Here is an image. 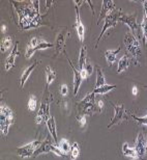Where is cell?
Here are the masks:
<instances>
[{"label":"cell","instance_id":"1","mask_svg":"<svg viewBox=\"0 0 147 160\" xmlns=\"http://www.w3.org/2000/svg\"><path fill=\"white\" fill-rule=\"evenodd\" d=\"M38 1H31L29 3L12 2L19 15V21L23 29L34 28L40 25V15Z\"/></svg>","mask_w":147,"mask_h":160},{"label":"cell","instance_id":"2","mask_svg":"<svg viewBox=\"0 0 147 160\" xmlns=\"http://www.w3.org/2000/svg\"><path fill=\"white\" fill-rule=\"evenodd\" d=\"M14 123V112L8 106L1 104L0 106V130L3 136L8 134L11 125Z\"/></svg>","mask_w":147,"mask_h":160},{"label":"cell","instance_id":"3","mask_svg":"<svg viewBox=\"0 0 147 160\" xmlns=\"http://www.w3.org/2000/svg\"><path fill=\"white\" fill-rule=\"evenodd\" d=\"M123 43L126 48V51L135 59V62H137L141 55V45H140L139 41L136 39V37L132 32H127L124 36Z\"/></svg>","mask_w":147,"mask_h":160},{"label":"cell","instance_id":"4","mask_svg":"<svg viewBox=\"0 0 147 160\" xmlns=\"http://www.w3.org/2000/svg\"><path fill=\"white\" fill-rule=\"evenodd\" d=\"M120 12H121L120 9H118V11H115V9H114V11H112L110 14L106 17V19H105V24H104V26H103V29H102V31H101L100 37L97 38V46H95L97 48V45H98V43H100L101 39L103 38L104 33L106 32V30L109 29V28L114 27L115 25L117 24V22H119V21H118V19H119Z\"/></svg>","mask_w":147,"mask_h":160},{"label":"cell","instance_id":"5","mask_svg":"<svg viewBox=\"0 0 147 160\" xmlns=\"http://www.w3.org/2000/svg\"><path fill=\"white\" fill-rule=\"evenodd\" d=\"M118 21L122 22V23L126 24L127 26L130 27V29L132 30V33L134 36H138L140 34V32H142L141 30V27H139L138 23H137V20H136V14H133V15H126L124 12H120V16H119V19Z\"/></svg>","mask_w":147,"mask_h":160},{"label":"cell","instance_id":"6","mask_svg":"<svg viewBox=\"0 0 147 160\" xmlns=\"http://www.w3.org/2000/svg\"><path fill=\"white\" fill-rule=\"evenodd\" d=\"M49 152H53L54 154L61 156V157L65 156L64 153H62L61 151H60V149L55 145V143H52V142L50 140L49 137H48L45 142H41V145L38 147V149L36 151L33 156L34 157H36V156H38L40 154H44V153H49Z\"/></svg>","mask_w":147,"mask_h":160},{"label":"cell","instance_id":"7","mask_svg":"<svg viewBox=\"0 0 147 160\" xmlns=\"http://www.w3.org/2000/svg\"><path fill=\"white\" fill-rule=\"evenodd\" d=\"M40 145H41V142H40V140H34V142L28 143L26 146L18 148L16 150V153L22 158H29L31 156L34 155V153H36V151Z\"/></svg>","mask_w":147,"mask_h":160},{"label":"cell","instance_id":"8","mask_svg":"<svg viewBox=\"0 0 147 160\" xmlns=\"http://www.w3.org/2000/svg\"><path fill=\"white\" fill-rule=\"evenodd\" d=\"M112 106H113L114 111H115L114 118L111 120L110 124L108 125L107 128H111L112 126H114V125H116V124H118V123H120V122L127 120L126 111V109H124L123 104H113Z\"/></svg>","mask_w":147,"mask_h":160},{"label":"cell","instance_id":"9","mask_svg":"<svg viewBox=\"0 0 147 160\" xmlns=\"http://www.w3.org/2000/svg\"><path fill=\"white\" fill-rule=\"evenodd\" d=\"M49 119H50V101L48 100V98L46 96L44 101L41 102L40 109L37 111L36 122V124H40L43 121H45L47 123V121Z\"/></svg>","mask_w":147,"mask_h":160},{"label":"cell","instance_id":"10","mask_svg":"<svg viewBox=\"0 0 147 160\" xmlns=\"http://www.w3.org/2000/svg\"><path fill=\"white\" fill-rule=\"evenodd\" d=\"M135 150L139 158L141 160H144V157L147 155V139L143 132H140L138 136H137L135 142Z\"/></svg>","mask_w":147,"mask_h":160},{"label":"cell","instance_id":"11","mask_svg":"<svg viewBox=\"0 0 147 160\" xmlns=\"http://www.w3.org/2000/svg\"><path fill=\"white\" fill-rule=\"evenodd\" d=\"M75 2V9H76V23H75V27L77 30V33H78V37L81 42L84 41V36H85V28L84 25H83L82 21H81V17H80V11H79V4L82 1H74Z\"/></svg>","mask_w":147,"mask_h":160},{"label":"cell","instance_id":"12","mask_svg":"<svg viewBox=\"0 0 147 160\" xmlns=\"http://www.w3.org/2000/svg\"><path fill=\"white\" fill-rule=\"evenodd\" d=\"M69 36V29L66 27H64L60 32L57 34L56 42H55V51L57 53V56L60 53H62L64 51V46H65V41L66 38Z\"/></svg>","mask_w":147,"mask_h":160},{"label":"cell","instance_id":"13","mask_svg":"<svg viewBox=\"0 0 147 160\" xmlns=\"http://www.w3.org/2000/svg\"><path fill=\"white\" fill-rule=\"evenodd\" d=\"M115 8V3L112 0H103V3H102V8H101V14L100 17L97 19V24L98 25L104 19H106V17L110 14L112 11H114Z\"/></svg>","mask_w":147,"mask_h":160},{"label":"cell","instance_id":"14","mask_svg":"<svg viewBox=\"0 0 147 160\" xmlns=\"http://www.w3.org/2000/svg\"><path fill=\"white\" fill-rule=\"evenodd\" d=\"M66 58H68V62L69 63V66H71V68L73 70V73H74V95L76 96L77 94H78V91H79L80 86H81L83 78H82L81 72L78 71V70L75 68V66L73 65V62H71V59L68 57V55H66Z\"/></svg>","mask_w":147,"mask_h":160},{"label":"cell","instance_id":"15","mask_svg":"<svg viewBox=\"0 0 147 160\" xmlns=\"http://www.w3.org/2000/svg\"><path fill=\"white\" fill-rule=\"evenodd\" d=\"M19 43L17 42V43L15 44V47L12 48V52L9 53V55L6 57L5 59V65H4V68L6 71H9L12 67L15 66V62H16V59H17V57L19 55Z\"/></svg>","mask_w":147,"mask_h":160},{"label":"cell","instance_id":"16","mask_svg":"<svg viewBox=\"0 0 147 160\" xmlns=\"http://www.w3.org/2000/svg\"><path fill=\"white\" fill-rule=\"evenodd\" d=\"M52 47H54L53 44L47 43V42H45V41H40V43L38 44L36 48H33V47H31L30 45H28L27 48H26V52H25V56H26V58H30V57L33 55V53L36 52V51L48 49V48H52Z\"/></svg>","mask_w":147,"mask_h":160},{"label":"cell","instance_id":"17","mask_svg":"<svg viewBox=\"0 0 147 160\" xmlns=\"http://www.w3.org/2000/svg\"><path fill=\"white\" fill-rule=\"evenodd\" d=\"M47 127L48 130L50 131L51 136L54 140V143L58 147V142H57V132H56V122H55V118L54 117H50V119L47 121Z\"/></svg>","mask_w":147,"mask_h":160},{"label":"cell","instance_id":"18","mask_svg":"<svg viewBox=\"0 0 147 160\" xmlns=\"http://www.w3.org/2000/svg\"><path fill=\"white\" fill-rule=\"evenodd\" d=\"M36 66H37V62H34L32 63V65L29 66L28 68H26V69L24 70L23 74H22L21 80H20V86H21V88H24L25 83H26L27 80L29 79L30 75H31V73H32V72H33V70L36 68Z\"/></svg>","mask_w":147,"mask_h":160},{"label":"cell","instance_id":"19","mask_svg":"<svg viewBox=\"0 0 147 160\" xmlns=\"http://www.w3.org/2000/svg\"><path fill=\"white\" fill-rule=\"evenodd\" d=\"M122 154L124 156L129 158H133V159H139V156L137 154L135 148H132V147L129 146V143H123L122 146Z\"/></svg>","mask_w":147,"mask_h":160},{"label":"cell","instance_id":"20","mask_svg":"<svg viewBox=\"0 0 147 160\" xmlns=\"http://www.w3.org/2000/svg\"><path fill=\"white\" fill-rule=\"evenodd\" d=\"M130 66V56L127 54H124L123 56H121L119 60H118V68L117 72L118 73H122L129 68Z\"/></svg>","mask_w":147,"mask_h":160},{"label":"cell","instance_id":"21","mask_svg":"<svg viewBox=\"0 0 147 160\" xmlns=\"http://www.w3.org/2000/svg\"><path fill=\"white\" fill-rule=\"evenodd\" d=\"M120 50H121V47H118L117 49H115V50H108L105 52V57H106L107 62L110 66L113 65L114 62L116 60V56H117V54L120 52Z\"/></svg>","mask_w":147,"mask_h":160},{"label":"cell","instance_id":"22","mask_svg":"<svg viewBox=\"0 0 147 160\" xmlns=\"http://www.w3.org/2000/svg\"><path fill=\"white\" fill-rule=\"evenodd\" d=\"M87 49H86V46L83 45L80 49V55H79V67H80V71L84 69V67L87 62Z\"/></svg>","mask_w":147,"mask_h":160},{"label":"cell","instance_id":"23","mask_svg":"<svg viewBox=\"0 0 147 160\" xmlns=\"http://www.w3.org/2000/svg\"><path fill=\"white\" fill-rule=\"evenodd\" d=\"M105 75L103 71H102L101 67H97V82H95V88H101L106 84V81H105Z\"/></svg>","mask_w":147,"mask_h":160},{"label":"cell","instance_id":"24","mask_svg":"<svg viewBox=\"0 0 147 160\" xmlns=\"http://www.w3.org/2000/svg\"><path fill=\"white\" fill-rule=\"evenodd\" d=\"M46 78H47V88L52 83L54 80L56 79V72L51 68V67H47L46 68Z\"/></svg>","mask_w":147,"mask_h":160},{"label":"cell","instance_id":"25","mask_svg":"<svg viewBox=\"0 0 147 160\" xmlns=\"http://www.w3.org/2000/svg\"><path fill=\"white\" fill-rule=\"evenodd\" d=\"M116 88V85H111V84H105L103 86H101V88H94L93 92L94 94H100V95H104V94H107V92H109L112 89Z\"/></svg>","mask_w":147,"mask_h":160},{"label":"cell","instance_id":"26","mask_svg":"<svg viewBox=\"0 0 147 160\" xmlns=\"http://www.w3.org/2000/svg\"><path fill=\"white\" fill-rule=\"evenodd\" d=\"M12 38L8 37V36L4 37L2 39V41H1V52L2 53H5L6 51H7L9 48L12 47Z\"/></svg>","mask_w":147,"mask_h":160},{"label":"cell","instance_id":"27","mask_svg":"<svg viewBox=\"0 0 147 160\" xmlns=\"http://www.w3.org/2000/svg\"><path fill=\"white\" fill-rule=\"evenodd\" d=\"M58 148L60 149V151H61L62 153H64V154L66 155V153H69V151H71L72 146L69 145L68 139L63 138V139L60 140V142L58 143Z\"/></svg>","mask_w":147,"mask_h":160},{"label":"cell","instance_id":"28","mask_svg":"<svg viewBox=\"0 0 147 160\" xmlns=\"http://www.w3.org/2000/svg\"><path fill=\"white\" fill-rule=\"evenodd\" d=\"M141 30H142V37L144 41V45L147 48V17L144 15L143 16V21L141 24Z\"/></svg>","mask_w":147,"mask_h":160},{"label":"cell","instance_id":"29","mask_svg":"<svg viewBox=\"0 0 147 160\" xmlns=\"http://www.w3.org/2000/svg\"><path fill=\"white\" fill-rule=\"evenodd\" d=\"M95 103V94L94 92H90L87 94L86 97L83 100L80 101L79 105H84V104H94Z\"/></svg>","mask_w":147,"mask_h":160},{"label":"cell","instance_id":"30","mask_svg":"<svg viewBox=\"0 0 147 160\" xmlns=\"http://www.w3.org/2000/svg\"><path fill=\"white\" fill-rule=\"evenodd\" d=\"M80 155V147L77 142H75L71 148V158L73 160H76Z\"/></svg>","mask_w":147,"mask_h":160},{"label":"cell","instance_id":"31","mask_svg":"<svg viewBox=\"0 0 147 160\" xmlns=\"http://www.w3.org/2000/svg\"><path fill=\"white\" fill-rule=\"evenodd\" d=\"M37 107V99L36 96H31L28 100V109L30 111H34Z\"/></svg>","mask_w":147,"mask_h":160},{"label":"cell","instance_id":"32","mask_svg":"<svg viewBox=\"0 0 147 160\" xmlns=\"http://www.w3.org/2000/svg\"><path fill=\"white\" fill-rule=\"evenodd\" d=\"M130 117H132L133 119L137 122V123H139V124H141V125H144V126L147 127V114L144 118H137L136 116H134V114L130 113Z\"/></svg>","mask_w":147,"mask_h":160},{"label":"cell","instance_id":"33","mask_svg":"<svg viewBox=\"0 0 147 160\" xmlns=\"http://www.w3.org/2000/svg\"><path fill=\"white\" fill-rule=\"evenodd\" d=\"M84 70H85L86 72H87L88 76H89V75H91V74H92V72H93V66H92V63H91V62H86V65H85V67H84Z\"/></svg>","mask_w":147,"mask_h":160},{"label":"cell","instance_id":"34","mask_svg":"<svg viewBox=\"0 0 147 160\" xmlns=\"http://www.w3.org/2000/svg\"><path fill=\"white\" fill-rule=\"evenodd\" d=\"M77 120H78V123H79L80 127H81V128L86 126V118H85V116H78V117H77Z\"/></svg>","mask_w":147,"mask_h":160},{"label":"cell","instance_id":"35","mask_svg":"<svg viewBox=\"0 0 147 160\" xmlns=\"http://www.w3.org/2000/svg\"><path fill=\"white\" fill-rule=\"evenodd\" d=\"M60 92H61L62 96H66L69 92V88L66 84H62L61 86H60Z\"/></svg>","mask_w":147,"mask_h":160},{"label":"cell","instance_id":"36","mask_svg":"<svg viewBox=\"0 0 147 160\" xmlns=\"http://www.w3.org/2000/svg\"><path fill=\"white\" fill-rule=\"evenodd\" d=\"M97 107L98 112H101V111L103 110V108H104V101L103 100H98L97 103Z\"/></svg>","mask_w":147,"mask_h":160},{"label":"cell","instance_id":"37","mask_svg":"<svg viewBox=\"0 0 147 160\" xmlns=\"http://www.w3.org/2000/svg\"><path fill=\"white\" fill-rule=\"evenodd\" d=\"M143 8H144V15L147 17V0L143 1Z\"/></svg>","mask_w":147,"mask_h":160},{"label":"cell","instance_id":"38","mask_svg":"<svg viewBox=\"0 0 147 160\" xmlns=\"http://www.w3.org/2000/svg\"><path fill=\"white\" fill-rule=\"evenodd\" d=\"M132 92H133V95H137L138 94V88H137V86H134L133 89H132Z\"/></svg>","mask_w":147,"mask_h":160},{"label":"cell","instance_id":"39","mask_svg":"<svg viewBox=\"0 0 147 160\" xmlns=\"http://www.w3.org/2000/svg\"><path fill=\"white\" fill-rule=\"evenodd\" d=\"M6 30H7V27H6L5 25H2V26H1V31H2V32L4 33Z\"/></svg>","mask_w":147,"mask_h":160},{"label":"cell","instance_id":"40","mask_svg":"<svg viewBox=\"0 0 147 160\" xmlns=\"http://www.w3.org/2000/svg\"><path fill=\"white\" fill-rule=\"evenodd\" d=\"M144 160H145V159H144Z\"/></svg>","mask_w":147,"mask_h":160}]
</instances>
